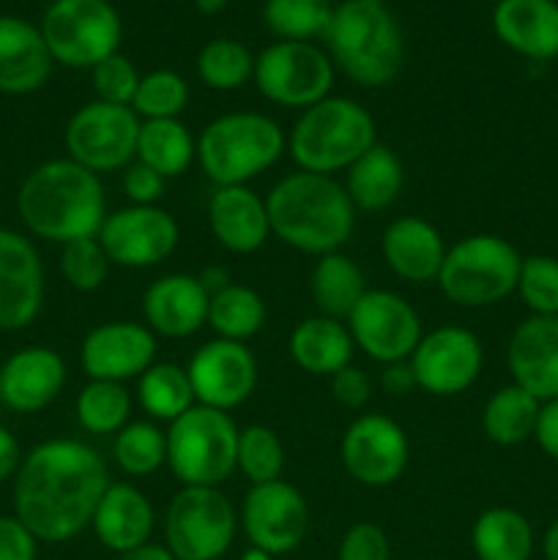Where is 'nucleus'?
I'll return each instance as SVG.
<instances>
[{
    "instance_id": "nucleus-56",
    "label": "nucleus",
    "mask_w": 558,
    "mask_h": 560,
    "mask_svg": "<svg viewBox=\"0 0 558 560\" xmlns=\"http://www.w3.org/2000/svg\"><path fill=\"white\" fill-rule=\"evenodd\" d=\"M244 560H271V556H266L263 550H255V547H252V550L244 556Z\"/></svg>"
},
{
    "instance_id": "nucleus-49",
    "label": "nucleus",
    "mask_w": 558,
    "mask_h": 560,
    "mask_svg": "<svg viewBox=\"0 0 558 560\" xmlns=\"http://www.w3.org/2000/svg\"><path fill=\"white\" fill-rule=\"evenodd\" d=\"M332 394L339 405L345 408H361L370 402V377L359 370V366H345V370L334 372L332 375Z\"/></svg>"
},
{
    "instance_id": "nucleus-26",
    "label": "nucleus",
    "mask_w": 558,
    "mask_h": 560,
    "mask_svg": "<svg viewBox=\"0 0 558 560\" xmlns=\"http://www.w3.org/2000/svg\"><path fill=\"white\" fill-rule=\"evenodd\" d=\"M208 222L213 238L233 255H252L271 233L266 200L249 186H219L208 202Z\"/></svg>"
},
{
    "instance_id": "nucleus-43",
    "label": "nucleus",
    "mask_w": 558,
    "mask_h": 560,
    "mask_svg": "<svg viewBox=\"0 0 558 560\" xmlns=\"http://www.w3.org/2000/svg\"><path fill=\"white\" fill-rule=\"evenodd\" d=\"M518 293L531 315H558V260L550 255L523 257Z\"/></svg>"
},
{
    "instance_id": "nucleus-57",
    "label": "nucleus",
    "mask_w": 558,
    "mask_h": 560,
    "mask_svg": "<svg viewBox=\"0 0 558 560\" xmlns=\"http://www.w3.org/2000/svg\"><path fill=\"white\" fill-rule=\"evenodd\" d=\"M173 3H184V0H173Z\"/></svg>"
},
{
    "instance_id": "nucleus-29",
    "label": "nucleus",
    "mask_w": 558,
    "mask_h": 560,
    "mask_svg": "<svg viewBox=\"0 0 558 560\" xmlns=\"http://www.w3.org/2000/svg\"><path fill=\"white\" fill-rule=\"evenodd\" d=\"M290 355L310 375H326L345 370L353 359V337L339 320L315 315L301 320L290 334Z\"/></svg>"
},
{
    "instance_id": "nucleus-6",
    "label": "nucleus",
    "mask_w": 558,
    "mask_h": 560,
    "mask_svg": "<svg viewBox=\"0 0 558 560\" xmlns=\"http://www.w3.org/2000/svg\"><path fill=\"white\" fill-rule=\"evenodd\" d=\"M282 151V129L260 113L219 115L197 140V162L217 186H246V180L274 167Z\"/></svg>"
},
{
    "instance_id": "nucleus-22",
    "label": "nucleus",
    "mask_w": 558,
    "mask_h": 560,
    "mask_svg": "<svg viewBox=\"0 0 558 560\" xmlns=\"http://www.w3.org/2000/svg\"><path fill=\"white\" fill-rule=\"evenodd\" d=\"M66 383V361L53 348L16 350L0 364V405L16 413H38L58 399Z\"/></svg>"
},
{
    "instance_id": "nucleus-16",
    "label": "nucleus",
    "mask_w": 558,
    "mask_h": 560,
    "mask_svg": "<svg viewBox=\"0 0 558 560\" xmlns=\"http://www.w3.org/2000/svg\"><path fill=\"white\" fill-rule=\"evenodd\" d=\"M96 238L115 266L151 268L173 255L181 233L175 219L162 208L131 206L109 213Z\"/></svg>"
},
{
    "instance_id": "nucleus-53",
    "label": "nucleus",
    "mask_w": 558,
    "mask_h": 560,
    "mask_svg": "<svg viewBox=\"0 0 558 560\" xmlns=\"http://www.w3.org/2000/svg\"><path fill=\"white\" fill-rule=\"evenodd\" d=\"M118 560H175V556L167 550V545H151V541H148V545H140L135 547V550L124 552Z\"/></svg>"
},
{
    "instance_id": "nucleus-32",
    "label": "nucleus",
    "mask_w": 558,
    "mask_h": 560,
    "mask_svg": "<svg viewBox=\"0 0 558 560\" xmlns=\"http://www.w3.org/2000/svg\"><path fill=\"white\" fill-rule=\"evenodd\" d=\"M310 290L321 315L342 320V317H350L356 304L364 299L367 282L361 268L350 257L332 252V255H323L312 268Z\"/></svg>"
},
{
    "instance_id": "nucleus-8",
    "label": "nucleus",
    "mask_w": 558,
    "mask_h": 560,
    "mask_svg": "<svg viewBox=\"0 0 558 560\" xmlns=\"http://www.w3.org/2000/svg\"><path fill=\"white\" fill-rule=\"evenodd\" d=\"M520 266V252L501 235H468L446 249L438 284L452 304L479 310L518 290Z\"/></svg>"
},
{
    "instance_id": "nucleus-7",
    "label": "nucleus",
    "mask_w": 558,
    "mask_h": 560,
    "mask_svg": "<svg viewBox=\"0 0 558 560\" xmlns=\"http://www.w3.org/2000/svg\"><path fill=\"white\" fill-rule=\"evenodd\" d=\"M239 427L224 410L191 405L170 421L167 465L184 487H219L239 468Z\"/></svg>"
},
{
    "instance_id": "nucleus-11",
    "label": "nucleus",
    "mask_w": 558,
    "mask_h": 560,
    "mask_svg": "<svg viewBox=\"0 0 558 560\" xmlns=\"http://www.w3.org/2000/svg\"><path fill=\"white\" fill-rule=\"evenodd\" d=\"M257 91L279 107H312L334 85V63L312 42H274L255 58Z\"/></svg>"
},
{
    "instance_id": "nucleus-34",
    "label": "nucleus",
    "mask_w": 558,
    "mask_h": 560,
    "mask_svg": "<svg viewBox=\"0 0 558 560\" xmlns=\"http://www.w3.org/2000/svg\"><path fill=\"white\" fill-rule=\"evenodd\" d=\"M197 156V142L178 118L146 120L137 137V159L146 167L156 170L162 178H175L189 170Z\"/></svg>"
},
{
    "instance_id": "nucleus-52",
    "label": "nucleus",
    "mask_w": 558,
    "mask_h": 560,
    "mask_svg": "<svg viewBox=\"0 0 558 560\" xmlns=\"http://www.w3.org/2000/svg\"><path fill=\"white\" fill-rule=\"evenodd\" d=\"M381 386L386 388L388 394H408L410 388L416 386V375L410 370V361H394V364H386L381 375Z\"/></svg>"
},
{
    "instance_id": "nucleus-33",
    "label": "nucleus",
    "mask_w": 558,
    "mask_h": 560,
    "mask_svg": "<svg viewBox=\"0 0 558 560\" xmlns=\"http://www.w3.org/2000/svg\"><path fill=\"white\" fill-rule=\"evenodd\" d=\"M539 410V399L512 383V386L498 388L487 399L481 410V427H485V435L498 446H520L534 438Z\"/></svg>"
},
{
    "instance_id": "nucleus-12",
    "label": "nucleus",
    "mask_w": 558,
    "mask_h": 560,
    "mask_svg": "<svg viewBox=\"0 0 558 560\" xmlns=\"http://www.w3.org/2000/svg\"><path fill=\"white\" fill-rule=\"evenodd\" d=\"M140 118L131 107L107 102L82 104L66 126V151L71 162L91 173H113L137 156Z\"/></svg>"
},
{
    "instance_id": "nucleus-14",
    "label": "nucleus",
    "mask_w": 558,
    "mask_h": 560,
    "mask_svg": "<svg viewBox=\"0 0 558 560\" xmlns=\"http://www.w3.org/2000/svg\"><path fill=\"white\" fill-rule=\"evenodd\" d=\"M485 364L479 337L463 326H441L421 337L410 355L416 386L432 397H454L468 392Z\"/></svg>"
},
{
    "instance_id": "nucleus-50",
    "label": "nucleus",
    "mask_w": 558,
    "mask_h": 560,
    "mask_svg": "<svg viewBox=\"0 0 558 560\" xmlns=\"http://www.w3.org/2000/svg\"><path fill=\"white\" fill-rule=\"evenodd\" d=\"M534 441L539 443V448L553 459V463H558V399L542 402Z\"/></svg>"
},
{
    "instance_id": "nucleus-4",
    "label": "nucleus",
    "mask_w": 558,
    "mask_h": 560,
    "mask_svg": "<svg viewBox=\"0 0 558 560\" xmlns=\"http://www.w3.org/2000/svg\"><path fill=\"white\" fill-rule=\"evenodd\" d=\"M323 38L332 63L364 88L386 85L403 69L405 38L383 0L337 3Z\"/></svg>"
},
{
    "instance_id": "nucleus-28",
    "label": "nucleus",
    "mask_w": 558,
    "mask_h": 560,
    "mask_svg": "<svg viewBox=\"0 0 558 560\" xmlns=\"http://www.w3.org/2000/svg\"><path fill=\"white\" fill-rule=\"evenodd\" d=\"M153 506L137 487L109 485L93 512L91 528L107 550L124 552L148 545L153 534Z\"/></svg>"
},
{
    "instance_id": "nucleus-44",
    "label": "nucleus",
    "mask_w": 558,
    "mask_h": 560,
    "mask_svg": "<svg viewBox=\"0 0 558 560\" xmlns=\"http://www.w3.org/2000/svg\"><path fill=\"white\" fill-rule=\"evenodd\" d=\"M60 271H63L66 282L80 293H93L104 284L109 271V260L104 255L98 238H77L63 244V255H60Z\"/></svg>"
},
{
    "instance_id": "nucleus-23",
    "label": "nucleus",
    "mask_w": 558,
    "mask_h": 560,
    "mask_svg": "<svg viewBox=\"0 0 558 560\" xmlns=\"http://www.w3.org/2000/svg\"><path fill=\"white\" fill-rule=\"evenodd\" d=\"M208 304H211V293L202 288L200 277L167 273L146 290L142 315L151 331L170 339H184L206 326Z\"/></svg>"
},
{
    "instance_id": "nucleus-27",
    "label": "nucleus",
    "mask_w": 558,
    "mask_h": 560,
    "mask_svg": "<svg viewBox=\"0 0 558 560\" xmlns=\"http://www.w3.org/2000/svg\"><path fill=\"white\" fill-rule=\"evenodd\" d=\"M383 260L388 262L397 277L408 279L414 284H425L438 279L446 257L441 233L421 217L394 219L383 230Z\"/></svg>"
},
{
    "instance_id": "nucleus-54",
    "label": "nucleus",
    "mask_w": 558,
    "mask_h": 560,
    "mask_svg": "<svg viewBox=\"0 0 558 560\" xmlns=\"http://www.w3.org/2000/svg\"><path fill=\"white\" fill-rule=\"evenodd\" d=\"M542 552H545V560H558V520L542 536Z\"/></svg>"
},
{
    "instance_id": "nucleus-9",
    "label": "nucleus",
    "mask_w": 558,
    "mask_h": 560,
    "mask_svg": "<svg viewBox=\"0 0 558 560\" xmlns=\"http://www.w3.org/2000/svg\"><path fill=\"white\" fill-rule=\"evenodd\" d=\"M38 31L66 69H93L124 42V20L109 0H53Z\"/></svg>"
},
{
    "instance_id": "nucleus-13",
    "label": "nucleus",
    "mask_w": 558,
    "mask_h": 560,
    "mask_svg": "<svg viewBox=\"0 0 558 560\" xmlns=\"http://www.w3.org/2000/svg\"><path fill=\"white\" fill-rule=\"evenodd\" d=\"M348 331L370 359L394 364L414 355L421 342V320L414 306L392 290H367L348 317Z\"/></svg>"
},
{
    "instance_id": "nucleus-41",
    "label": "nucleus",
    "mask_w": 558,
    "mask_h": 560,
    "mask_svg": "<svg viewBox=\"0 0 558 560\" xmlns=\"http://www.w3.org/2000/svg\"><path fill=\"white\" fill-rule=\"evenodd\" d=\"M189 104V85L178 71L156 69L140 77L135 98H131V109L137 118L146 120H164L178 118Z\"/></svg>"
},
{
    "instance_id": "nucleus-58",
    "label": "nucleus",
    "mask_w": 558,
    "mask_h": 560,
    "mask_svg": "<svg viewBox=\"0 0 558 560\" xmlns=\"http://www.w3.org/2000/svg\"><path fill=\"white\" fill-rule=\"evenodd\" d=\"M339 3H345V0H339Z\"/></svg>"
},
{
    "instance_id": "nucleus-1",
    "label": "nucleus",
    "mask_w": 558,
    "mask_h": 560,
    "mask_svg": "<svg viewBox=\"0 0 558 560\" xmlns=\"http://www.w3.org/2000/svg\"><path fill=\"white\" fill-rule=\"evenodd\" d=\"M109 476L102 454L82 441H44L22 457L14 476V517L47 545H60L91 525Z\"/></svg>"
},
{
    "instance_id": "nucleus-31",
    "label": "nucleus",
    "mask_w": 558,
    "mask_h": 560,
    "mask_svg": "<svg viewBox=\"0 0 558 560\" xmlns=\"http://www.w3.org/2000/svg\"><path fill=\"white\" fill-rule=\"evenodd\" d=\"M470 545L479 560H528L534 556V528L518 509H487L476 517Z\"/></svg>"
},
{
    "instance_id": "nucleus-15",
    "label": "nucleus",
    "mask_w": 558,
    "mask_h": 560,
    "mask_svg": "<svg viewBox=\"0 0 558 560\" xmlns=\"http://www.w3.org/2000/svg\"><path fill=\"white\" fill-rule=\"evenodd\" d=\"M241 525L255 550H263L266 556H288L304 541L310 509L293 485L277 479L255 485L246 492Z\"/></svg>"
},
{
    "instance_id": "nucleus-48",
    "label": "nucleus",
    "mask_w": 558,
    "mask_h": 560,
    "mask_svg": "<svg viewBox=\"0 0 558 560\" xmlns=\"http://www.w3.org/2000/svg\"><path fill=\"white\" fill-rule=\"evenodd\" d=\"M124 191L135 206H156L159 197L164 195V178L156 170L137 162L124 173Z\"/></svg>"
},
{
    "instance_id": "nucleus-25",
    "label": "nucleus",
    "mask_w": 558,
    "mask_h": 560,
    "mask_svg": "<svg viewBox=\"0 0 558 560\" xmlns=\"http://www.w3.org/2000/svg\"><path fill=\"white\" fill-rule=\"evenodd\" d=\"M492 31L523 58H558V0H498Z\"/></svg>"
},
{
    "instance_id": "nucleus-45",
    "label": "nucleus",
    "mask_w": 558,
    "mask_h": 560,
    "mask_svg": "<svg viewBox=\"0 0 558 560\" xmlns=\"http://www.w3.org/2000/svg\"><path fill=\"white\" fill-rule=\"evenodd\" d=\"M93 77V91H96L98 102L120 104V107H131L137 85H140V71L135 69L126 55L115 52L104 58L91 69Z\"/></svg>"
},
{
    "instance_id": "nucleus-55",
    "label": "nucleus",
    "mask_w": 558,
    "mask_h": 560,
    "mask_svg": "<svg viewBox=\"0 0 558 560\" xmlns=\"http://www.w3.org/2000/svg\"><path fill=\"white\" fill-rule=\"evenodd\" d=\"M230 0H195V5H197V11H200V14H219V11H224V5H228Z\"/></svg>"
},
{
    "instance_id": "nucleus-10",
    "label": "nucleus",
    "mask_w": 558,
    "mask_h": 560,
    "mask_svg": "<svg viewBox=\"0 0 558 560\" xmlns=\"http://www.w3.org/2000/svg\"><path fill=\"white\" fill-rule=\"evenodd\" d=\"M175 560H219L235 539V509L217 487H184L164 514Z\"/></svg>"
},
{
    "instance_id": "nucleus-2",
    "label": "nucleus",
    "mask_w": 558,
    "mask_h": 560,
    "mask_svg": "<svg viewBox=\"0 0 558 560\" xmlns=\"http://www.w3.org/2000/svg\"><path fill=\"white\" fill-rule=\"evenodd\" d=\"M16 211L33 235L69 244L96 238L107 219V197L96 173L71 159H49L22 180Z\"/></svg>"
},
{
    "instance_id": "nucleus-39",
    "label": "nucleus",
    "mask_w": 558,
    "mask_h": 560,
    "mask_svg": "<svg viewBox=\"0 0 558 560\" xmlns=\"http://www.w3.org/2000/svg\"><path fill=\"white\" fill-rule=\"evenodd\" d=\"M197 77L213 91H235L255 77V55L235 38H213L197 55Z\"/></svg>"
},
{
    "instance_id": "nucleus-30",
    "label": "nucleus",
    "mask_w": 558,
    "mask_h": 560,
    "mask_svg": "<svg viewBox=\"0 0 558 560\" xmlns=\"http://www.w3.org/2000/svg\"><path fill=\"white\" fill-rule=\"evenodd\" d=\"M403 184L405 170L399 156L392 148L375 142L364 156H359L348 167V186H345V191H348L353 208L383 211V208H388L397 200Z\"/></svg>"
},
{
    "instance_id": "nucleus-42",
    "label": "nucleus",
    "mask_w": 558,
    "mask_h": 560,
    "mask_svg": "<svg viewBox=\"0 0 558 560\" xmlns=\"http://www.w3.org/2000/svg\"><path fill=\"white\" fill-rule=\"evenodd\" d=\"M239 468L255 485H268L282 476L284 448L271 427L252 424L239 432Z\"/></svg>"
},
{
    "instance_id": "nucleus-21",
    "label": "nucleus",
    "mask_w": 558,
    "mask_h": 560,
    "mask_svg": "<svg viewBox=\"0 0 558 560\" xmlns=\"http://www.w3.org/2000/svg\"><path fill=\"white\" fill-rule=\"evenodd\" d=\"M507 364L514 386L539 402L558 399V315H531L509 337Z\"/></svg>"
},
{
    "instance_id": "nucleus-19",
    "label": "nucleus",
    "mask_w": 558,
    "mask_h": 560,
    "mask_svg": "<svg viewBox=\"0 0 558 560\" xmlns=\"http://www.w3.org/2000/svg\"><path fill=\"white\" fill-rule=\"evenodd\" d=\"M44 268L25 235L0 228V331H20L42 312Z\"/></svg>"
},
{
    "instance_id": "nucleus-24",
    "label": "nucleus",
    "mask_w": 558,
    "mask_h": 560,
    "mask_svg": "<svg viewBox=\"0 0 558 560\" xmlns=\"http://www.w3.org/2000/svg\"><path fill=\"white\" fill-rule=\"evenodd\" d=\"M53 55L42 31L22 16H0V93L25 96L53 74Z\"/></svg>"
},
{
    "instance_id": "nucleus-47",
    "label": "nucleus",
    "mask_w": 558,
    "mask_h": 560,
    "mask_svg": "<svg viewBox=\"0 0 558 560\" xmlns=\"http://www.w3.org/2000/svg\"><path fill=\"white\" fill-rule=\"evenodd\" d=\"M38 539L16 517L0 514V560H36Z\"/></svg>"
},
{
    "instance_id": "nucleus-18",
    "label": "nucleus",
    "mask_w": 558,
    "mask_h": 560,
    "mask_svg": "<svg viewBox=\"0 0 558 560\" xmlns=\"http://www.w3.org/2000/svg\"><path fill=\"white\" fill-rule=\"evenodd\" d=\"M186 372L197 402L224 413L244 405L257 386L255 353L233 339H213L202 345L191 355Z\"/></svg>"
},
{
    "instance_id": "nucleus-38",
    "label": "nucleus",
    "mask_w": 558,
    "mask_h": 560,
    "mask_svg": "<svg viewBox=\"0 0 558 560\" xmlns=\"http://www.w3.org/2000/svg\"><path fill=\"white\" fill-rule=\"evenodd\" d=\"M131 397L120 383L91 381L77 397V421L91 435H118L129 424Z\"/></svg>"
},
{
    "instance_id": "nucleus-5",
    "label": "nucleus",
    "mask_w": 558,
    "mask_h": 560,
    "mask_svg": "<svg viewBox=\"0 0 558 560\" xmlns=\"http://www.w3.org/2000/svg\"><path fill=\"white\" fill-rule=\"evenodd\" d=\"M375 142V120L367 107L353 98L326 96L301 113L288 148L304 173L332 175L350 167Z\"/></svg>"
},
{
    "instance_id": "nucleus-20",
    "label": "nucleus",
    "mask_w": 558,
    "mask_h": 560,
    "mask_svg": "<svg viewBox=\"0 0 558 560\" xmlns=\"http://www.w3.org/2000/svg\"><path fill=\"white\" fill-rule=\"evenodd\" d=\"M156 359V339L140 323H104L93 328L80 350L82 370L91 381L124 383L140 377Z\"/></svg>"
},
{
    "instance_id": "nucleus-51",
    "label": "nucleus",
    "mask_w": 558,
    "mask_h": 560,
    "mask_svg": "<svg viewBox=\"0 0 558 560\" xmlns=\"http://www.w3.org/2000/svg\"><path fill=\"white\" fill-rule=\"evenodd\" d=\"M22 465V452H20V443L16 438L11 435L9 427L0 424V485L9 479H14L16 470Z\"/></svg>"
},
{
    "instance_id": "nucleus-17",
    "label": "nucleus",
    "mask_w": 558,
    "mask_h": 560,
    "mask_svg": "<svg viewBox=\"0 0 558 560\" xmlns=\"http://www.w3.org/2000/svg\"><path fill=\"white\" fill-rule=\"evenodd\" d=\"M410 459L408 435L397 421L367 413L345 430L342 465L364 487H388L405 474Z\"/></svg>"
},
{
    "instance_id": "nucleus-40",
    "label": "nucleus",
    "mask_w": 558,
    "mask_h": 560,
    "mask_svg": "<svg viewBox=\"0 0 558 560\" xmlns=\"http://www.w3.org/2000/svg\"><path fill=\"white\" fill-rule=\"evenodd\" d=\"M113 454L124 474L151 476L153 470L167 463V432H162L151 421L126 424L115 435Z\"/></svg>"
},
{
    "instance_id": "nucleus-3",
    "label": "nucleus",
    "mask_w": 558,
    "mask_h": 560,
    "mask_svg": "<svg viewBox=\"0 0 558 560\" xmlns=\"http://www.w3.org/2000/svg\"><path fill=\"white\" fill-rule=\"evenodd\" d=\"M271 233L306 255H332L353 233V202L332 175L293 173L268 191Z\"/></svg>"
},
{
    "instance_id": "nucleus-46",
    "label": "nucleus",
    "mask_w": 558,
    "mask_h": 560,
    "mask_svg": "<svg viewBox=\"0 0 558 560\" xmlns=\"http://www.w3.org/2000/svg\"><path fill=\"white\" fill-rule=\"evenodd\" d=\"M337 560H392L386 530L375 523H356L339 541Z\"/></svg>"
},
{
    "instance_id": "nucleus-36",
    "label": "nucleus",
    "mask_w": 558,
    "mask_h": 560,
    "mask_svg": "<svg viewBox=\"0 0 558 560\" xmlns=\"http://www.w3.org/2000/svg\"><path fill=\"white\" fill-rule=\"evenodd\" d=\"M334 0H266L263 22L277 42H315L326 36Z\"/></svg>"
},
{
    "instance_id": "nucleus-35",
    "label": "nucleus",
    "mask_w": 558,
    "mask_h": 560,
    "mask_svg": "<svg viewBox=\"0 0 558 560\" xmlns=\"http://www.w3.org/2000/svg\"><path fill=\"white\" fill-rule=\"evenodd\" d=\"M263 323H266V304L246 284H224L222 290L211 293L208 326L219 334V339L246 342L260 331Z\"/></svg>"
},
{
    "instance_id": "nucleus-37",
    "label": "nucleus",
    "mask_w": 558,
    "mask_h": 560,
    "mask_svg": "<svg viewBox=\"0 0 558 560\" xmlns=\"http://www.w3.org/2000/svg\"><path fill=\"white\" fill-rule=\"evenodd\" d=\"M137 399L153 419L175 421L195 402L189 372L178 364H151L137 383Z\"/></svg>"
}]
</instances>
